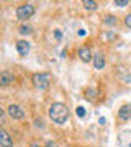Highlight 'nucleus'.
<instances>
[{
	"label": "nucleus",
	"instance_id": "nucleus-21",
	"mask_svg": "<svg viewBox=\"0 0 131 147\" xmlns=\"http://www.w3.org/2000/svg\"><path fill=\"white\" fill-rule=\"evenodd\" d=\"M30 147H41V146H39V142H36V141H33L31 144H30Z\"/></svg>",
	"mask_w": 131,
	"mask_h": 147
},
{
	"label": "nucleus",
	"instance_id": "nucleus-14",
	"mask_svg": "<svg viewBox=\"0 0 131 147\" xmlns=\"http://www.w3.org/2000/svg\"><path fill=\"white\" fill-rule=\"evenodd\" d=\"M75 113H77L79 118H84V116H85V108H84V106H77Z\"/></svg>",
	"mask_w": 131,
	"mask_h": 147
},
{
	"label": "nucleus",
	"instance_id": "nucleus-1",
	"mask_svg": "<svg viewBox=\"0 0 131 147\" xmlns=\"http://www.w3.org/2000/svg\"><path fill=\"white\" fill-rule=\"evenodd\" d=\"M49 118L56 124H64L69 119V110L64 103H52L49 108Z\"/></svg>",
	"mask_w": 131,
	"mask_h": 147
},
{
	"label": "nucleus",
	"instance_id": "nucleus-6",
	"mask_svg": "<svg viewBox=\"0 0 131 147\" xmlns=\"http://www.w3.org/2000/svg\"><path fill=\"white\" fill-rule=\"evenodd\" d=\"M79 57L82 59L84 62H90V61H94V57H92V51H90L89 46L79 47Z\"/></svg>",
	"mask_w": 131,
	"mask_h": 147
},
{
	"label": "nucleus",
	"instance_id": "nucleus-3",
	"mask_svg": "<svg viewBox=\"0 0 131 147\" xmlns=\"http://www.w3.org/2000/svg\"><path fill=\"white\" fill-rule=\"evenodd\" d=\"M33 13H35V7H33L31 3H23V5H20L16 8V18L21 20V21L31 18Z\"/></svg>",
	"mask_w": 131,
	"mask_h": 147
},
{
	"label": "nucleus",
	"instance_id": "nucleus-17",
	"mask_svg": "<svg viewBox=\"0 0 131 147\" xmlns=\"http://www.w3.org/2000/svg\"><path fill=\"white\" fill-rule=\"evenodd\" d=\"M5 123V111L0 108V129H2V124Z\"/></svg>",
	"mask_w": 131,
	"mask_h": 147
},
{
	"label": "nucleus",
	"instance_id": "nucleus-16",
	"mask_svg": "<svg viewBox=\"0 0 131 147\" xmlns=\"http://www.w3.org/2000/svg\"><path fill=\"white\" fill-rule=\"evenodd\" d=\"M103 38H107L108 41H113V39H116V34H115V33H111V31H108V33H107V34H105Z\"/></svg>",
	"mask_w": 131,
	"mask_h": 147
},
{
	"label": "nucleus",
	"instance_id": "nucleus-22",
	"mask_svg": "<svg viewBox=\"0 0 131 147\" xmlns=\"http://www.w3.org/2000/svg\"><path fill=\"white\" fill-rule=\"evenodd\" d=\"M98 123L102 124V126H103V124H107V119H105V118H100V119H98Z\"/></svg>",
	"mask_w": 131,
	"mask_h": 147
},
{
	"label": "nucleus",
	"instance_id": "nucleus-10",
	"mask_svg": "<svg viewBox=\"0 0 131 147\" xmlns=\"http://www.w3.org/2000/svg\"><path fill=\"white\" fill-rule=\"evenodd\" d=\"M92 62H94V67L95 69H103L105 67V57H103V54L97 53L94 56V61H92Z\"/></svg>",
	"mask_w": 131,
	"mask_h": 147
},
{
	"label": "nucleus",
	"instance_id": "nucleus-2",
	"mask_svg": "<svg viewBox=\"0 0 131 147\" xmlns=\"http://www.w3.org/2000/svg\"><path fill=\"white\" fill-rule=\"evenodd\" d=\"M31 80H33V85L36 88L46 90L49 87V84H51V75L48 72H36V74H33Z\"/></svg>",
	"mask_w": 131,
	"mask_h": 147
},
{
	"label": "nucleus",
	"instance_id": "nucleus-7",
	"mask_svg": "<svg viewBox=\"0 0 131 147\" xmlns=\"http://www.w3.org/2000/svg\"><path fill=\"white\" fill-rule=\"evenodd\" d=\"M0 147H13L12 137L5 129H0Z\"/></svg>",
	"mask_w": 131,
	"mask_h": 147
},
{
	"label": "nucleus",
	"instance_id": "nucleus-5",
	"mask_svg": "<svg viewBox=\"0 0 131 147\" xmlns=\"http://www.w3.org/2000/svg\"><path fill=\"white\" fill-rule=\"evenodd\" d=\"M13 80H15V77L10 70H2L0 72V87H8Z\"/></svg>",
	"mask_w": 131,
	"mask_h": 147
},
{
	"label": "nucleus",
	"instance_id": "nucleus-11",
	"mask_svg": "<svg viewBox=\"0 0 131 147\" xmlns=\"http://www.w3.org/2000/svg\"><path fill=\"white\" fill-rule=\"evenodd\" d=\"M82 5H84L87 10H97V2H94V0H84Z\"/></svg>",
	"mask_w": 131,
	"mask_h": 147
},
{
	"label": "nucleus",
	"instance_id": "nucleus-8",
	"mask_svg": "<svg viewBox=\"0 0 131 147\" xmlns=\"http://www.w3.org/2000/svg\"><path fill=\"white\" fill-rule=\"evenodd\" d=\"M131 118V105H123L118 110V119L120 121H128Z\"/></svg>",
	"mask_w": 131,
	"mask_h": 147
},
{
	"label": "nucleus",
	"instance_id": "nucleus-12",
	"mask_svg": "<svg viewBox=\"0 0 131 147\" xmlns=\"http://www.w3.org/2000/svg\"><path fill=\"white\" fill-rule=\"evenodd\" d=\"M31 31H33V28L30 26V25H21V26H20V33H21V34H31Z\"/></svg>",
	"mask_w": 131,
	"mask_h": 147
},
{
	"label": "nucleus",
	"instance_id": "nucleus-4",
	"mask_svg": "<svg viewBox=\"0 0 131 147\" xmlns=\"http://www.w3.org/2000/svg\"><path fill=\"white\" fill-rule=\"evenodd\" d=\"M8 115L13 118V119H23L25 118V111H23V108L18 105H10L8 106Z\"/></svg>",
	"mask_w": 131,
	"mask_h": 147
},
{
	"label": "nucleus",
	"instance_id": "nucleus-18",
	"mask_svg": "<svg viewBox=\"0 0 131 147\" xmlns=\"http://www.w3.org/2000/svg\"><path fill=\"white\" fill-rule=\"evenodd\" d=\"M125 25L128 28H131V13L130 15H126V18H125Z\"/></svg>",
	"mask_w": 131,
	"mask_h": 147
},
{
	"label": "nucleus",
	"instance_id": "nucleus-23",
	"mask_svg": "<svg viewBox=\"0 0 131 147\" xmlns=\"http://www.w3.org/2000/svg\"><path fill=\"white\" fill-rule=\"evenodd\" d=\"M79 36H85V30H80L79 31Z\"/></svg>",
	"mask_w": 131,
	"mask_h": 147
},
{
	"label": "nucleus",
	"instance_id": "nucleus-19",
	"mask_svg": "<svg viewBox=\"0 0 131 147\" xmlns=\"http://www.w3.org/2000/svg\"><path fill=\"white\" fill-rule=\"evenodd\" d=\"M54 36H56V39H61V38H62V34H61V31H59V30H56V31H54Z\"/></svg>",
	"mask_w": 131,
	"mask_h": 147
},
{
	"label": "nucleus",
	"instance_id": "nucleus-9",
	"mask_svg": "<svg viewBox=\"0 0 131 147\" xmlns=\"http://www.w3.org/2000/svg\"><path fill=\"white\" fill-rule=\"evenodd\" d=\"M16 51H18V54H20L21 57H25L26 54L30 53V42L23 41V39L16 41Z\"/></svg>",
	"mask_w": 131,
	"mask_h": 147
},
{
	"label": "nucleus",
	"instance_id": "nucleus-15",
	"mask_svg": "<svg viewBox=\"0 0 131 147\" xmlns=\"http://www.w3.org/2000/svg\"><path fill=\"white\" fill-rule=\"evenodd\" d=\"M115 3H116V7H126V5H130V0H116Z\"/></svg>",
	"mask_w": 131,
	"mask_h": 147
},
{
	"label": "nucleus",
	"instance_id": "nucleus-20",
	"mask_svg": "<svg viewBox=\"0 0 131 147\" xmlns=\"http://www.w3.org/2000/svg\"><path fill=\"white\" fill-rule=\"evenodd\" d=\"M46 147H58V146H56V142H52V141H48V142H46Z\"/></svg>",
	"mask_w": 131,
	"mask_h": 147
},
{
	"label": "nucleus",
	"instance_id": "nucleus-13",
	"mask_svg": "<svg viewBox=\"0 0 131 147\" xmlns=\"http://www.w3.org/2000/svg\"><path fill=\"white\" fill-rule=\"evenodd\" d=\"M105 23H107V25H115V23H116V18H115L113 15L105 16Z\"/></svg>",
	"mask_w": 131,
	"mask_h": 147
}]
</instances>
